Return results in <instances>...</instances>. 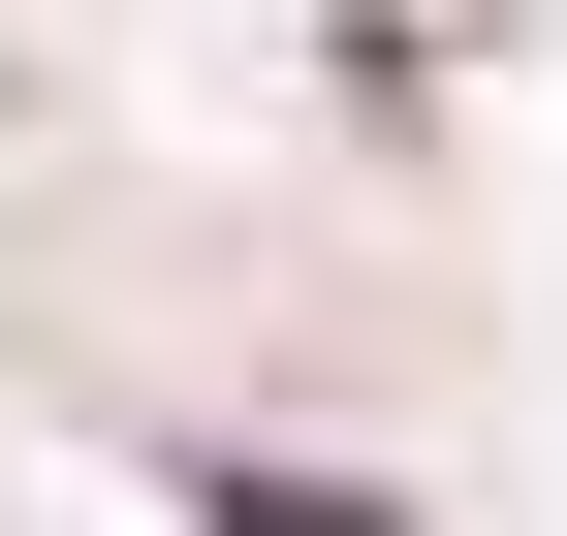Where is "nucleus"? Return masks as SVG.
Masks as SVG:
<instances>
[{
  "mask_svg": "<svg viewBox=\"0 0 567 536\" xmlns=\"http://www.w3.org/2000/svg\"><path fill=\"white\" fill-rule=\"evenodd\" d=\"M189 536H410V505H347V474H252V442H221V474H189Z\"/></svg>",
  "mask_w": 567,
  "mask_h": 536,
  "instance_id": "1",
  "label": "nucleus"
}]
</instances>
